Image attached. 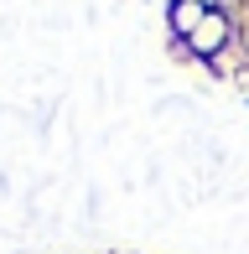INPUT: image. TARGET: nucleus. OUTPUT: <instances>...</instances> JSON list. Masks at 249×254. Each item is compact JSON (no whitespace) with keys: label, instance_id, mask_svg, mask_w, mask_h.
Wrapping results in <instances>:
<instances>
[{"label":"nucleus","instance_id":"obj_1","mask_svg":"<svg viewBox=\"0 0 249 254\" xmlns=\"http://www.w3.org/2000/svg\"><path fill=\"white\" fill-rule=\"evenodd\" d=\"M218 42H223V16H202V26L192 31V47H197V52H213Z\"/></svg>","mask_w":249,"mask_h":254}]
</instances>
